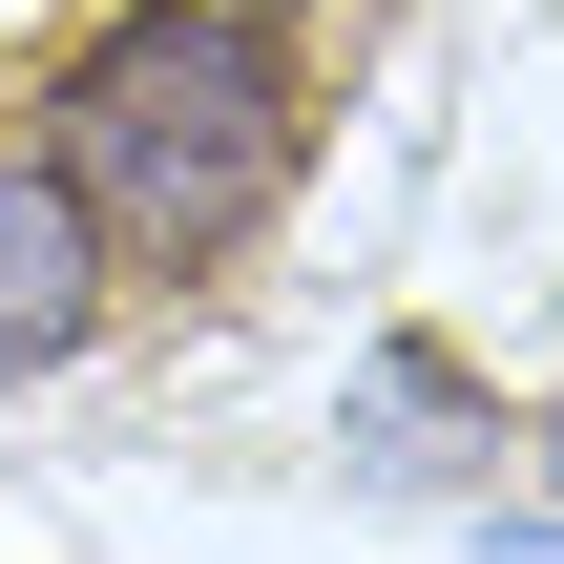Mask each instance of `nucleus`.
<instances>
[{
	"label": "nucleus",
	"instance_id": "f257e3e1",
	"mask_svg": "<svg viewBox=\"0 0 564 564\" xmlns=\"http://www.w3.org/2000/svg\"><path fill=\"white\" fill-rule=\"evenodd\" d=\"M42 167L84 188L105 272H230V251L293 209V167H314V84H293V42H272V0H126V21L63 63Z\"/></svg>",
	"mask_w": 564,
	"mask_h": 564
},
{
	"label": "nucleus",
	"instance_id": "f03ea898",
	"mask_svg": "<svg viewBox=\"0 0 564 564\" xmlns=\"http://www.w3.org/2000/svg\"><path fill=\"white\" fill-rule=\"evenodd\" d=\"M84 335H105V230H84V188L42 147H0V377H42Z\"/></svg>",
	"mask_w": 564,
	"mask_h": 564
}]
</instances>
